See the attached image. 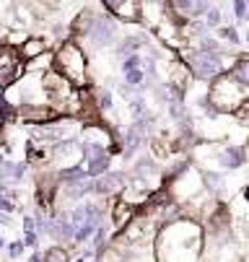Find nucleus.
<instances>
[{
  "instance_id": "f257e3e1",
  "label": "nucleus",
  "mask_w": 249,
  "mask_h": 262,
  "mask_svg": "<svg viewBox=\"0 0 249 262\" xmlns=\"http://www.w3.org/2000/svg\"><path fill=\"white\" fill-rule=\"evenodd\" d=\"M55 62H57L60 76L65 81H70L73 86H83L86 83V57L73 42H67V45L60 47V52L55 55Z\"/></svg>"
},
{
  "instance_id": "f03ea898",
  "label": "nucleus",
  "mask_w": 249,
  "mask_h": 262,
  "mask_svg": "<svg viewBox=\"0 0 249 262\" xmlns=\"http://www.w3.org/2000/svg\"><path fill=\"white\" fill-rule=\"evenodd\" d=\"M241 99H244L241 86H239L231 76H221V78L216 81V86H213V91H210V101H213V106L221 109V112H231V109H236V106L241 104Z\"/></svg>"
},
{
  "instance_id": "7ed1b4c3",
  "label": "nucleus",
  "mask_w": 249,
  "mask_h": 262,
  "mask_svg": "<svg viewBox=\"0 0 249 262\" xmlns=\"http://www.w3.org/2000/svg\"><path fill=\"white\" fill-rule=\"evenodd\" d=\"M24 76V57L16 47H0V89L13 86Z\"/></svg>"
},
{
  "instance_id": "20e7f679",
  "label": "nucleus",
  "mask_w": 249,
  "mask_h": 262,
  "mask_svg": "<svg viewBox=\"0 0 249 262\" xmlns=\"http://www.w3.org/2000/svg\"><path fill=\"white\" fill-rule=\"evenodd\" d=\"M187 62L192 68L195 76L200 78H216L218 73H221V60L216 52H195V55H187Z\"/></svg>"
},
{
  "instance_id": "39448f33",
  "label": "nucleus",
  "mask_w": 249,
  "mask_h": 262,
  "mask_svg": "<svg viewBox=\"0 0 249 262\" xmlns=\"http://www.w3.org/2000/svg\"><path fill=\"white\" fill-rule=\"evenodd\" d=\"M109 11H115V16H120V18H125V21H138V8H140V3H135V0H106L104 3Z\"/></svg>"
},
{
  "instance_id": "423d86ee",
  "label": "nucleus",
  "mask_w": 249,
  "mask_h": 262,
  "mask_svg": "<svg viewBox=\"0 0 249 262\" xmlns=\"http://www.w3.org/2000/svg\"><path fill=\"white\" fill-rule=\"evenodd\" d=\"M21 117L29 122H50L55 117V112L42 104H26V106H21Z\"/></svg>"
},
{
  "instance_id": "0eeeda50",
  "label": "nucleus",
  "mask_w": 249,
  "mask_h": 262,
  "mask_svg": "<svg viewBox=\"0 0 249 262\" xmlns=\"http://www.w3.org/2000/svg\"><path fill=\"white\" fill-rule=\"evenodd\" d=\"M88 34H91V39L96 45H106V42H112V36H115V26L109 21H104V18H96L91 24V31Z\"/></svg>"
},
{
  "instance_id": "6e6552de",
  "label": "nucleus",
  "mask_w": 249,
  "mask_h": 262,
  "mask_svg": "<svg viewBox=\"0 0 249 262\" xmlns=\"http://www.w3.org/2000/svg\"><path fill=\"white\" fill-rule=\"evenodd\" d=\"M125 184H127L125 174H106L104 179L94 182V190L96 192H104V195H112V192H117L120 187H125Z\"/></svg>"
},
{
  "instance_id": "1a4fd4ad",
  "label": "nucleus",
  "mask_w": 249,
  "mask_h": 262,
  "mask_svg": "<svg viewBox=\"0 0 249 262\" xmlns=\"http://www.w3.org/2000/svg\"><path fill=\"white\" fill-rule=\"evenodd\" d=\"M42 52H44V42H42V39H37V36L26 39V42H24V47H21V57H26V60L39 57Z\"/></svg>"
},
{
  "instance_id": "9d476101",
  "label": "nucleus",
  "mask_w": 249,
  "mask_h": 262,
  "mask_svg": "<svg viewBox=\"0 0 249 262\" xmlns=\"http://www.w3.org/2000/svg\"><path fill=\"white\" fill-rule=\"evenodd\" d=\"M52 231H55V236H60V239H73V236H76V231H73V223H70L65 215H60V218L55 221Z\"/></svg>"
},
{
  "instance_id": "9b49d317",
  "label": "nucleus",
  "mask_w": 249,
  "mask_h": 262,
  "mask_svg": "<svg viewBox=\"0 0 249 262\" xmlns=\"http://www.w3.org/2000/svg\"><path fill=\"white\" fill-rule=\"evenodd\" d=\"M223 166H229V169H236V166H241L244 161H246V156H244V151L241 148H229V151L223 154Z\"/></svg>"
},
{
  "instance_id": "f8f14e48",
  "label": "nucleus",
  "mask_w": 249,
  "mask_h": 262,
  "mask_svg": "<svg viewBox=\"0 0 249 262\" xmlns=\"http://www.w3.org/2000/svg\"><path fill=\"white\" fill-rule=\"evenodd\" d=\"M231 78H234L239 86H249V60H241V62L234 68Z\"/></svg>"
},
{
  "instance_id": "ddd939ff",
  "label": "nucleus",
  "mask_w": 249,
  "mask_h": 262,
  "mask_svg": "<svg viewBox=\"0 0 249 262\" xmlns=\"http://www.w3.org/2000/svg\"><path fill=\"white\" fill-rule=\"evenodd\" d=\"M130 213H132L130 203H120V205H117V213H115V221L122 226V223H127V221H130Z\"/></svg>"
},
{
  "instance_id": "4468645a",
  "label": "nucleus",
  "mask_w": 249,
  "mask_h": 262,
  "mask_svg": "<svg viewBox=\"0 0 249 262\" xmlns=\"http://www.w3.org/2000/svg\"><path fill=\"white\" fill-rule=\"evenodd\" d=\"M44 262H67V254H65L60 247H55V249H50V252L44 254Z\"/></svg>"
},
{
  "instance_id": "2eb2a0df",
  "label": "nucleus",
  "mask_w": 249,
  "mask_h": 262,
  "mask_svg": "<svg viewBox=\"0 0 249 262\" xmlns=\"http://www.w3.org/2000/svg\"><path fill=\"white\" fill-rule=\"evenodd\" d=\"M125 81H127L130 86H138L140 81H143V70H138V68H135V70H127V73H125Z\"/></svg>"
},
{
  "instance_id": "dca6fc26",
  "label": "nucleus",
  "mask_w": 249,
  "mask_h": 262,
  "mask_svg": "<svg viewBox=\"0 0 249 262\" xmlns=\"http://www.w3.org/2000/svg\"><path fill=\"white\" fill-rule=\"evenodd\" d=\"M221 36H223V39H229V42H239V36H236V31H234V29H223V31H221Z\"/></svg>"
},
{
  "instance_id": "f3484780",
  "label": "nucleus",
  "mask_w": 249,
  "mask_h": 262,
  "mask_svg": "<svg viewBox=\"0 0 249 262\" xmlns=\"http://www.w3.org/2000/svg\"><path fill=\"white\" fill-rule=\"evenodd\" d=\"M138 62H140V60H138V55H130V57H127V62H125V73H127V70H135V68H138Z\"/></svg>"
},
{
  "instance_id": "a211bd4d",
  "label": "nucleus",
  "mask_w": 249,
  "mask_h": 262,
  "mask_svg": "<svg viewBox=\"0 0 249 262\" xmlns=\"http://www.w3.org/2000/svg\"><path fill=\"white\" fill-rule=\"evenodd\" d=\"M99 104H101V106H109V104H112L109 91H101V94H99Z\"/></svg>"
},
{
  "instance_id": "6ab92c4d",
  "label": "nucleus",
  "mask_w": 249,
  "mask_h": 262,
  "mask_svg": "<svg viewBox=\"0 0 249 262\" xmlns=\"http://www.w3.org/2000/svg\"><path fill=\"white\" fill-rule=\"evenodd\" d=\"M218 18H221V13H218V11H213V8L208 11V24H218Z\"/></svg>"
},
{
  "instance_id": "aec40b11",
  "label": "nucleus",
  "mask_w": 249,
  "mask_h": 262,
  "mask_svg": "<svg viewBox=\"0 0 249 262\" xmlns=\"http://www.w3.org/2000/svg\"><path fill=\"white\" fill-rule=\"evenodd\" d=\"M234 8H236V16H239V18H244V13H246V3H236Z\"/></svg>"
},
{
  "instance_id": "412c9836",
  "label": "nucleus",
  "mask_w": 249,
  "mask_h": 262,
  "mask_svg": "<svg viewBox=\"0 0 249 262\" xmlns=\"http://www.w3.org/2000/svg\"><path fill=\"white\" fill-rule=\"evenodd\" d=\"M21 249H24V244H13V247H11V254H13V257H18V254H21Z\"/></svg>"
},
{
  "instance_id": "4be33fe9",
  "label": "nucleus",
  "mask_w": 249,
  "mask_h": 262,
  "mask_svg": "<svg viewBox=\"0 0 249 262\" xmlns=\"http://www.w3.org/2000/svg\"><path fill=\"white\" fill-rule=\"evenodd\" d=\"M11 208H13V205H11L6 198H0V210H11Z\"/></svg>"
},
{
  "instance_id": "5701e85b",
  "label": "nucleus",
  "mask_w": 249,
  "mask_h": 262,
  "mask_svg": "<svg viewBox=\"0 0 249 262\" xmlns=\"http://www.w3.org/2000/svg\"><path fill=\"white\" fill-rule=\"evenodd\" d=\"M3 122H6V106H3V101H0V127H3Z\"/></svg>"
},
{
  "instance_id": "b1692460",
  "label": "nucleus",
  "mask_w": 249,
  "mask_h": 262,
  "mask_svg": "<svg viewBox=\"0 0 249 262\" xmlns=\"http://www.w3.org/2000/svg\"><path fill=\"white\" fill-rule=\"evenodd\" d=\"M0 36H3V24H0Z\"/></svg>"
},
{
  "instance_id": "393cba45",
  "label": "nucleus",
  "mask_w": 249,
  "mask_h": 262,
  "mask_svg": "<svg viewBox=\"0 0 249 262\" xmlns=\"http://www.w3.org/2000/svg\"><path fill=\"white\" fill-rule=\"evenodd\" d=\"M246 198H249V187H246Z\"/></svg>"
},
{
  "instance_id": "a878e982",
  "label": "nucleus",
  "mask_w": 249,
  "mask_h": 262,
  "mask_svg": "<svg viewBox=\"0 0 249 262\" xmlns=\"http://www.w3.org/2000/svg\"><path fill=\"white\" fill-rule=\"evenodd\" d=\"M0 247H3V239H0Z\"/></svg>"
},
{
  "instance_id": "bb28decb",
  "label": "nucleus",
  "mask_w": 249,
  "mask_h": 262,
  "mask_svg": "<svg viewBox=\"0 0 249 262\" xmlns=\"http://www.w3.org/2000/svg\"><path fill=\"white\" fill-rule=\"evenodd\" d=\"M246 154H249V151H246Z\"/></svg>"
}]
</instances>
